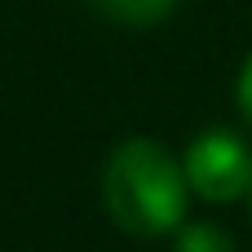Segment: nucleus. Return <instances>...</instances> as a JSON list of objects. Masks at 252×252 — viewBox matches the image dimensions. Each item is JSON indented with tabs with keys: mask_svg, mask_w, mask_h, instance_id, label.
I'll list each match as a JSON object with an SVG mask.
<instances>
[{
	"mask_svg": "<svg viewBox=\"0 0 252 252\" xmlns=\"http://www.w3.org/2000/svg\"><path fill=\"white\" fill-rule=\"evenodd\" d=\"M248 195H252V190H248Z\"/></svg>",
	"mask_w": 252,
	"mask_h": 252,
	"instance_id": "6",
	"label": "nucleus"
},
{
	"mask_svg": "<svg viewBox=\"0 0 252 252\" xmlns=\"http://www.w3.org/2000/svg\"><path fill=\"white\" fill-rule=\"evenodd\" d=\"M177 252H235V244H230V235H226L221 226H213V221H190V226H182V235H177Z\"/></svg>",
	"mask_w": 252,
	"mask_h": 252,
	"instance_id": "4",
	"label": "nucleus"
},
{
	"mask_svg": "<svg viewBox=\"0 0 252 252\" xmlns=\"http://www.w3.org/2000/svg\"><path fill=\"white\" fill-rule=\"evenodd\" d=\"M186 182L208 204H235L252 190V151L230 128H208L186 146Z\"/></svg>",
	"mask_w": 252,
	"mask_h": 252,
	"instance_id": "2",
	"label": "nucleus"
},
{
	"mask_svg": "<svg viewBox=\"0 0 252 252\" xmlns=\"http://www.w3.org/2000/svg\"><path fill=\"white\" fill-rule=\"evenodd\" d=\"M235 97H239V111H244V120L252 124V53L244 58V66H239V84H235Z\"/></svg>",
	"mask_w": 252,
	"mask_h": 252,
	"instance_id": "5",
	"label": "nucleus"
},
{
	"mask_svg": "<svg viewBox=\"0 0 252 252\" xmlns=\"http://www.w3.org/2000/svg\"><path fill=\"white\" fill-rule=\"evenodd\" d=\"M102 199L120 230L137 239H159L186 221L190 182L186 168L155 137H128L111 151L102 168Z\"/></svg>",
	"mask_w": 252,
	"mask_h": 252,
	"instance_id": "1",
	"label": "nucleus"
},
{
	"mask_svg": "<svg viewBox=\"0 0 252 252\" xmlns=\"http://www.w3.org/2000/svg\"><path fill=\"white\" fill-rule=\"evenodd\" d=\"M97 4H102L111 18L128 22V27H151V22L168 18L177 0H97Z\"/></svg>",
	"mask_w": 252,
	"mask_h": 252,
	"instance_id": "3",
	"label": "nucleus"
}]
</instances>
